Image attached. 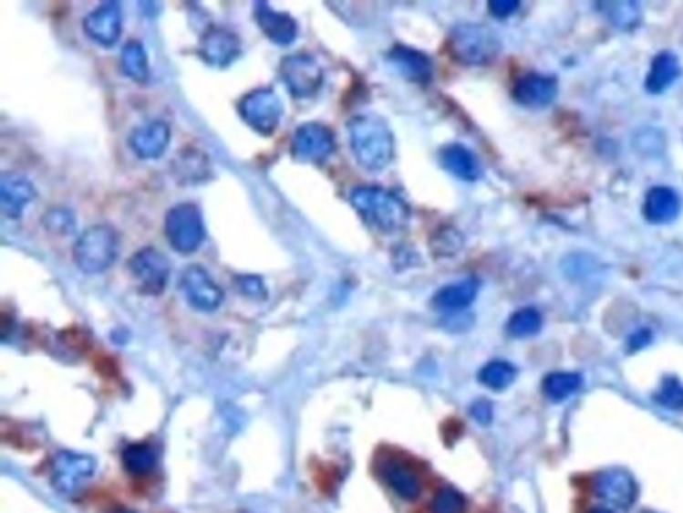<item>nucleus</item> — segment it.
<instances>
[{
  "mask_svg": "<svg viewBox=\"0 0 683 513\" xmlns=\"http://www.w3.org/2000/svg\"><path fill=\"white\" fill-rule=\"evenodd\" d=\"M645 513H651V512H645Z\"/></svg>",
  "mask_w": 683,
  "mask_h": 513,
  "instance_id": "nucleus-41",
  "label": "nucleus"
},
{
  "mask_svg": "<svg viewBox=\"0 0 683 513\" xmlns=\"http://www.w3.org/2000/svg\"><path fill=\"white\" fill-rule=\"evenodd\" d=\"M350 201L363 220L383 233L403 229L410 218L408 204L382 187H356L351 192Z\"/></svg>",
  "mask_w": 683,
  "mask_h": 513,
  "instance_id": "nucleus-2",
  "label": "nucleus"
},
{
  "mask_svg": "<svg viewBox=\"0 0 683 513\" xmlns=\"http://www.w3.org/2000/svg\"><path fill=\"white\" fill-rule=\"evenodd\" d=\"M606 7L607 16L618 26L634 25L639 18V10L634 3H612V5H602Z\"/></svg>",
  "mask_w": 683,
  "mask_h": 513,
  "instance_id": "nucleus-35",
  "label": "nucleus"
},
{
  "mask_svg": "<svg viewBox=\"0 0 683 513\" xmlns=\"http://www.w3.org/2000/svg\"><path fill=\"white\" fill-rule=\"evenodd\" d=\"M651 341V333L647 330H636L633 336L629 337L627 341V347L631 351H641L645 347H647Z\"/></svg>",
  "mask_w": 683,
  "mask_h": 513,
  "instance_id": "nucleus-39",
  "label": "nucleus"
},
{
  "mask_svg": "<svg viewBox=\"0 0 683 513\" xmlns=\"http://www.w3.org/2000/svg\"><path fill=\"white\" fill-rule=\"evenodd\" d=\"M594 492L609 506L629 509L636 503L638 487L626 469L610 468L599 472L594 478Z\"/></svg>",
  "mask_w": 683,
  "mask_h": 513,
  "instance_id": "nucleus-11",
  "label": "nucleus"
},
{
  "mask_svg": "<svg viewBox=\"0 0 683 513\" xmlns=\"http://www.w3.org/2000/svg\"><path fill=\"white\" fill-rule=\"evenodd\" d=\"M83 28L94 42L105 47H111L119 39L122 31V13L119 5L115 2L102 3L86 16Z\"/></svg>",
  "mask_w": 683,
  "mask_h": 513,
  "instance_id": "nucleus-13",
  "label": "nucleus"
},
{
  "mask_svg": "<svg viewBox=\"0 0 683 513\" xmlns=\"http://www.w3.org/2000/svg\"><path fill=\"white\" fill-rule=\"evenodd\" d=\"M520 8V2L515 0H501V2L489 3V10L497 18H507L512 16Z\"/></svg>",
  "mask_w": 683,
  "mask_h": 513,
  "instance_id": "nucleus-37",
  "label": "nucleus"
},
{
  "mask_svg": "<svg viewBox=\"0 0 683 513\" xmlns=\"http://www.w3.org/2000/svg\"><path fill=\"white\" fill-rule=\"evenodd\" d=\"M166 236L170 245L181 255L199 249L204 239V224L201 210L192 204L172 207L166 217Z\"/></svg>",
  "mask_w": 683,
  "mask_h": 513,
  "instance_id": "nucleus-5",
  "label": "nucleus"
},
{
  "mask_svg": "<svg viewBox=\"0 0 683 513\" xmlns=\"http://www.w3.org/2000/svg\"><path fill=\"white\" fill-rule=\"evenodd\" d=\"M440 161L450 174L466 183H474L482 174L477 155L460 143H450L440 150Z\"/></svg>",
  "mask_w": 683,
  "mask_h": 513,
  "instance_id": "nucleus-20",
  "label": "nucleus"
},
{
  "mask_svg": "<svg viewBox=\"0 0 683 513\" xmlns=\"http://www.w3.org/2000/svg\"><path fill=\"white\" fill-rule=\"evenodd\" d=\"M558 83L549 75L532 73L524 75L515 85V100L526 108H544L557 97Z\"/></svg>",
  "mask_w": 683,
  "mask_h": 513,
  "instance_id": "nucleus-16",
  "label": "nucleus"
},
{
  "mask_svg": "<svg viewBox=\"0 0 683 513\" xmlns=\"http://www.w3.org/2000/svg\"><path fill=\"white\" fill-rule=\"evenodd\" d=\"M517 371L510 362L492 361L481 371L480 382L492 391H503L514 382Z\"/></svg>",
  "mask_w": 683,
  "mask_h": 513,
  "instance_id": "nucleus-29",
  "label": "nucleus"
},
{
  "mask_svg": "<svg viewBox=\"0 0 683 513\" xmlns=\"http://www.w3.org/2000/svg\"><path fill=\"white\" fill-rule=\"evenodd\" d=\"M199 54L215 68H226L241 54V40L232 31L212 28L202 37Z\"/></svg>",
  "mask_w": 683,
  "mask_h": 513,
  "instance_id": "nucleus-14",
  "label": "nucleus"
},
{
  "mask_svg": "<svg viewBox=\"0 0 683 513\" xmlns=\"http://www.w3.org/2000/svg\"><path fill=\"white\" fill-rule=\"evenodd\" d=\"M129 269L140 292L160 296L166 289L171 267L169 259L160 250L144 247L131 256Z\"/></svg>",
  "mask_w": 683,
  "mask_h": 513,
  "instance_id": "nucleus-8",
  "label": "nucleus"
},
{
  "mask_svg": "<svg viewBox=\"0 0 683 513\" xmlns=\"http://www.w3.org/2000/svg\"><path fill=\"white\" fill-rule=\"evenodd\" d=\"M239 290L243 296L253 299H264L267 297V289L262 278L256 276H242L236 279Z\"/></svg>",
  "mask_w": 683,
  "mask_h": 513,
  "instance_id": "nucleus-36",
  "label": "nucleus"
},
{
  "mask_svg": "<svg viewBox=\"0 0 683 513\" xmlns=\"http://www.w3.org/2000/svg\"><path fill=\"white\" fill-rule=\"evenodd\" d=\"M465 507V497L450 487L440 489L432 500V513H463Z\"/></svg>",
  "mask_w": 683,
  "mask_h": 513,
  "instance_id": "nucleus-33",
  "label": "nucleus"
},
{
  "mask_svg": "<svg viewBox=\"0 0 683 513\" xmlns=\"http://www.w3.org/2000/svg\"><path fill=\"white\" fill-rule=\"evenodd\" d=\"M480 290V282L466 278L442 288L434 297V307L442 312L458 313L466 309L474 301Z\"/></svg>",
  "mask_w": 683,
  "mask_h": 513,
  "instance_id": "nucleus-22",
  "label": "nucleus"
},
{
  "mask_svg": "<svg viewBox=\"0 0 683 513\" xmlns=\"http://www.w3.org/2000/svg\"><path fill=\"white\" fill-rule=\"evenodd\" d=\"M388 59L406 79L420 85L430 82L432 62L426 54L408 46L397 45L388 53Z\"/></svg>",
  "mask_w": 683,
  "mask_h": 513,
  "instance_id": "nucleus-19",
  "label": "nucleus"
},
{
  "mask_svg": "<svg viewBox=\"0 0 683 513\" xmlns=\"http://www.w3.org/2000/svg\"><path fill=\"white\" fill-rule=\"evenodd\" d=\"M172 174L181 184H198L209 178L210 160L203 152L187 147L180 150L171 163Z\"/></svg>",
  "mask_w": 683,
  "mask_h": 513,
  "instance_id": "nucleus-21",
  "label": "nucleus"
},
{
  "mask_svg": "<svg viewBox=\"0 0 683 513\" xmlns=\"http://www.w3.org/2000/svg\"><path fill=\"white\" fill-rule=\"evenodd\" d=\"M681 75L678 58L671 53H661L654 58L647 75V89L651 94H661L667 90Z\"/></svg>",
  "mask_w": 683,
  "mask_h": 513,
  "instance_id": "nucleus-25",
  "label": "nucleus"
},
{
  "mask_svg": "<svg viewBox=\"0 0 683 513\" xmlns=\"http://www.w3.org/2000/svg\"><path fill=\"white\" fill-rule=\"evenodd\" d=\"M463 238L460 233L451 227H442L432 237L431 249L440 256H452L462 249Z\"/></svg>",
  "mask_w": 683,
  "mask_h": 513,
  "instance_id": "nucleus-31",
  "label": "nucleus"
},
{
  "mask_svg": "<svg viewBox=\"0 0 683 513\" xmlns=\"http://www.w3.org/2000/svg\"><path fill=\"white\" fill-rule=\"evenodd\" d=\"M582 385V377L572 372H554L543 382V393L552 402H564L574 394Z\"/></svg>",
  "mask_w": 683,
  "mask_h": 513,
  "instance_id": "nucleus-28",
  "label": "nucleus"
},
{
  "mask_svg": "<svg viewBox=\"0 0 683 513\" xmlns=\"http://www.w3.org/2000/svg\"><path fill=\"white\" fill-rule=\"evenodd\" d=\"M471 416L477 420L478 423L487 425L492 419V408L490 403L487 402H477L471 406Z\"/></svg>",
  "mask_w": 683,
  "mask_h": 513,
  "instance_id": "nucleus-38",
  "label": "nucleus"
},
{
  "mask_svg": "<svg viewBox=\"0 0 683 513\" xmlns=\"http://www.w3.org/2000/svg\"><path fill=\"white\" fill-rule=\"evenodd\" d=\"M336 150L330 129L321 123H305L293 138V154L305 162H325Z\"/></svg>",
  "mask_w": 683,
  "mask_h": 513,
  "instance_id": "nucleus-12",
  "label": "nucleus"
},
{
  "mask_svg": "<svg viewBox=\"0 0 683 513\" xmlns=\"http://www.w3.org/2000/svg\"><path fill=\"white\" fill-rule=\"evenodd\" d=\"M119 256V237L108 225L88 227L74 246L78 267L88 275L106 272Z\"/></svg>",
  "mask_w": 683,
  "mask_h": 513,
  "instance_id": "nucleus-4",
  "label": "nucleus"
},
{
  "mask_svg": "<svg viewBox=\"0 0 683 513\" xmlns=\"http://www.w3.org/2000/svg\"><path fill=\"white\" fill-rule=\"evenodd\" d=\"M348 138L354 157L363 169L380 172L393 161V132L382 118L371 114L353 118L348 123Z\"/></svg>",
  "mask_w": 683,
  "mask_h": 513,
  "instance_id": "nucleus-1",
  "label": "nucleus"
},
{
  "mask_svg": "<svg viewBox=\"0 0 683 513\" xmlns=\"http://www.w3.org/2000/svg\"><path fill=\"white\" fill-rule=\"evenodd\" d=\"M122 461L126 471L132 476H146L157 466L158 454L150 444H131L123 451Z\"/></svg>",
  "mask_w": 683,
  "mask_h": 513,
  "instance_id": "nucleus-26",
  "label": "nucleus"
},
{
  "mask_svg": "<svg viewBox=\"0 0 683 513\" xmlns=\"http://www.w3.org/2000/svg\"><path fill=\"white\" fill-rule=\"evenodd\" d=\"M452 57L466 66H486L501 53L497 34L482 23H462L450 34Z\"/></svg>",
  "mask_w": 683,
  "mask_h": 513,
  "instance_id": "nucleus-3",
  "label": "nucleus"
},
{
  "mask_svg": "<svg viewBox=\"0 0 683 513\" xmlns=\"http://www.w3.org/2000/svg\"><path fill=\"white\" fill-rule=\"evenodd\" d=\"M171 138L169 125L163 120H151L132 130L129 145L142 160H157L166 152Z\"/></svg>",
  "mask_w": 683,
  "mask_h": 513,
  "instance_id": "nucleus-15",
  "label": "nucleus"
},
{
  "mask_svg": "<svg viewBox=\"0 0 683 513\" xmlns=\"http://www.w3.org/2000/svg\"><path fill=\"white\" fill-rule=\"evenodd\" d=\"M383 477L394 492L403 500L413 501L419 497L422 486L413 469L399 461H388L383 466Z\"/></svg>",
  "mask_w": 683,
  "mask_h": 513,
  "instance_id": "nucleus-24",
  "label": "nucleus"
},
{
  "mask_svg": "<svg viewBox=\"0 0 683 513\" xmlns=\"http://www.w3.org/2000/svg\"><path fill=\"white\" fill-rule=\"evenodd\" d=\"M681 212L678 194L668 187H654L645 201V215L653 224H668Z\"/></svg>",
  "mask_w": 683,
  "mask_h": 513,
  "instance_id": "nucleus-23",
  "label": "nucleus"
},
{
  "mask_svg": "<svg viewBox=\"0 0 683 513\" xmlns=\"http://www.w3.org/2000/svg\"><path fill=\"white\" fill-rule=\"evenodd\" d=\"M279 74L287 90L295 98H310L324 82V71L313 57L294 54L286 57L279 66Z\"/></svg>",
  "mask_w": 683,
  "mask_h": 513,
  "instance_id": "nucleus-9",
  "label": "nucleus"
},
{
  "mask_svg": "<svg viewBox=\"0 0 683 513\" xmlns=\"http://www.w3.org/2000/svg\"><path fill=\"white\" fill-rule=\"evenodd\" d=\"M181 290L190 307L199 312H214L223 302L224 294L204 267L191 265L181 276Z\"/></svg>",
  "mask_w": 683,
  "mask_h": 513,
  "instance_id": "nucleus-10",
  "label": "nucleus"
},
{
  "mask_svg": "<svg viewBox=\"0 0 683 513\" xmlns=\"http://www.w3.org/2000/svg\"><path fill=\"white\" fill-rule=\"evenodd\" d=\"M120 68L127 77L135 82H146L149 79V58L140 42L127 43L120 54Z\"/></svg>",
  "mask_w": 683,
  "mask_h": 513,
  "instance_id": "nucleus-27",
  "label": "nucleus"
},
{
  "mask_svg": "<svg viewBox=\"0 0 683 513\" xmlns=\"http://www.w3.org/2000/svg\"><path fill=\"white\" fill-rule=\"evenodd\" d=\"M239 114L244 122L259 134L270 135L275 131L284 115V105L273 89H256L242 98Z\"/></svg>",
  "mask_w": 683,
  "mask_h": 513,
  "instance_id": "nucleus-6",
  "label": "nucleus"
},
{
  "mask_svg": "<svg viewBox=\"0 0 683 513\" xmlns=\"http://www.w3.org/2000/svg\"><path fill=\"white\" fill-rule=\"evenodd\" d=\"M45 227L55 235H68L74 230L75 218L72 213L66 209H53L46 215Z\"/></svg>",
  "mask_w": 683,
  "mask_h": 513,
  "instance_id": "nucleus-34",
  "label": "nucleus"
},
{
  "mask_svg": "<svg viewBox=\"0 0 683 513\" xmlns=\"http://www.w3.org/2000/svg\"><path fill=\"white\" fill-rule=\"evenodd\" d=\"M36 193L33 183L16 173L2 175L0 181V206L7 217L19 218Z\"/></svg>",
  "mask_w": 683,
  "mask_h": 513,
  "instance_id": "nucleus-17",
  "label": "nucleus"
},
{
  "mask_svg": "<svg viewBox=\"0 0 683 513\" xmlns=\"http://www.w3.org/2000/svg\"><path fill=\"white\" fill-rule=\"evenodd\" d=\"M587 513H616L609 508H604V507H596V508L590 509Z\"/></svg>",
  "mask_w": 683,
  "mask_h": 513,
  "instance_id": "nucleus-40",
  "label": "nucleus"
},
{
  "mask_svg": "<svg viewBox=\"0 0 683 513\" xmlns=\"http://www.w3.org/2000/svg\"><path fill=\"white\" fill-rule=\"evenodd\" d=\"M656 400L671 411H683V385L674 377H667L657 391Z\"/></svg>",
  "mask_w": 683,
  "mask_h": 513,
  "instance_id": "nucleus-32",
  "label": "nucleus"
},
{
  "mask_svg": "<svg viewBox=\"0 0 683 513\" xmlns=\"http://www.w3.org/2000/svg\"><path fill=\"white\" fill-rule=\"evenodd\" d=\"M542 328V316L534 308H523L510 317L507 331L515 339L534 336Z\"/></svg>",
  "mask_w": 683,
  "mask_h": 513,
  "instance_id": "nucleus-30",
  "label": "nucleus"
},
{
  "mask_svg": "<svg viewBox=\"0 0 683 513\" xmlns=\"http://www.w3.org/2000/svg\"><path fill=\"white\" fill-rule=\"evenodd\" d=\"M97 472V461L79 452L62 451L55 456L51 466V483L62 495L77 494Z\"/></svg>",
  "mask_w": 683,
  "mask_h": 513,
  "instance_id": "nucleus-7",
  "label": "nucleus"
},
{
  "mask_svg": "<svg viewBox=\"0 0 683 513\" xmlns=\"http://www.w3.org/2000/svg\"><path fill=\"white\" fill-rule=\"evenodd\" d=\"M255 19L262 31L276 45H291L298 36V25L295 20L286 13L274 10L267 3H256Z\"/></svg>",
  "mask_w": 683,
  "mask_h": 513,
  "instance_id": "nucleus-18",
  "label": "nucleus"
}]
</instances>
